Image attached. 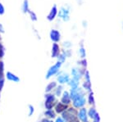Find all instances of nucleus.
Masks as SVG:
<instances>
[{"mask_svg": "<svg viewBox=\"0 0 123 122\" xmlns=\"http://www.w3.org/2000/svg\"><path fill=\"white\" fill-rule=\"evenodd\" d=\"M78 114V110L73 107H69L63 113H62V117L67 122H69L71 120L77 117Z\"/></svg>", "mask_w": 123, "mask_h": 122, "instance_id": "obj_1", "label": "nucleus"}, {"mask_svg": "<svg viewBox=\"0 0 123 122\" xmlns=\"http://www.w3.org/2000/svg\"><path fill=\"white\" fill-rule=\"evenodd\" d=\"M57 98L56 96L54 94L49 93H46L45 95V103H44V107L46 110H51L54 107L55 104L57 103Z\"/></svg>", "mask_w": 123, "mask_h": 122, "instance_id": "obj_2", "label": "nucleus"}, {"mask_svg": "<svg viewBox=\"0 0 123 122\" xmlns=\"http://www.w3.org/2000/svg\"><path fill=\"white\" fill-rule=\"evenodd\" d=\"M62 64V62H58V61H57V63H55L53 66H51V67L49 68V70H48V72H47V74H46V76H45L47 80L58 73L59 70H60V68H61Z\"/></svg>", "mask_w": 123, "mask_h": 122, "instance_id": "obj_3", "label": "nucleus"}, {"mask_svg": "<svg viewBox=\"0 0 123 122\" xmlns=\"http://www.w3.org/2000/svg\"><path fill=\"white\" fill-rule=\"evenodd\" d=\"M85 103H86V99L85 98V95L79 96L78 98L72 100L73 107L76 108V109H80V108L84 107L85 106Z\"/></svg>", "mask_w": 123, "mask_h": 122, "instance_id": "obj_4", "label": "nucleus"}, {"mask_svg": "<svg viewBox=\"0 0 123 122\" xmlns=\"http://www.w3.org/2000/svg\"><path fill=\"white\" fill-rule=\"evenodd\" d=\"M85 72V69H79V68H73L71 70V76H73L72 79L80 81V80L82 77V76H84Z\"/></svg>", "mask_w": 123, "mask_h": 122, "instance_id": "obj_5", "label": "nucleus"}, {"mask_svg": "<svg viewBox=\"0 0 123 122\" xmlns=\"http://www.w3.org/2000/svg\"><path fill=\"white\" fill-rule=\"evenodd\" d=\"M70 97L71 98V100H74L75 98H78L79 96L81 95H85V92L82 88H71L70 90Z\"/></svg>", "mask_w": 123, "mask_h": 122, "instance_id": "obj_6", "label": "nucleus"}, {"mask_svg": "<svg viewBox=\"0 0 123 122\" xmlns=\"http://www.w3.org/2000/svg\"><path fill=\"white\" fill-rule=\"evenodd\" d=\"M68 107L69 106L65 105V104L62 103L61 102H57V103L55 104L54 107H53V110H54L56 114H62L64 112Z\"/></svg>", "mask_w": 123, "mask_h": 122, "instance_id": "obj_7", "label": "nucleus"}, {"mask_svg": "<svg viewBox=\"0 0 123 122\" xmlns=\"http://www.w3.org/2000/svg\"><path fill=\"white\" fill-rule=\"evenodd\" d=\"M57 82H58L59 84H66V83L68 84L71 79H70V76H69L68 74L63 73V72H60V73L58 74V76H57Z\"/></svg>", "mask_w": 123, "mask_h": 122, "instance_id": "obj_8", "label": "nucleus"}, {"mask_svg": "<svg viewBox=\"0 0 123 122\" xmlns=\"http://www.w3.org/2000/svg\"><path fill=\"white\" fill-rule=\"evenodd\" d=\"M77 117L80 120V122H85L88 121V114H87V110L85 107L80 108L78 111V114H77Z\"/></svg>", "mask_w": 123, "mask_h": 122, "instance_id": "obj_9", "label": "nucleus"}, {"mask_svg": "<svg viewBox=\"0 0 123 122\" xmlns=\"http://www.w3.org/2000/svg\"><path fill=\"white\" fill-rule=\"evenodd\" d=\"M61 103L65 105L69 106L71 103V98L70 97V93L68 91H63L61 96Z\"/></svg>", "mask_w": 123, "mask_h": 122, "instance_id": "obj_10", "label": "nucleus"}, {"mask_svg": "<svg viewBox=\"0 0 123 122\" xmlns=\"http://www.w3.org/2000/svg\"><path fill=\"white\" fill-rule=\"evenodd\" d=\"M61 38V35L59 33L58 30L57 29H52L50 32V39H52L54 43H57L59 40H60Z\"/></svg>", "mask_w": 123, "mask_h": 122, "instance_id": "obj_11", "label": "nucleus"}, {"mask_svg": "<svg viewBox=\"0 0 123 122\" xmlns=\"http://www.w3.org/2000/svg\"><path fill=\"white\" fill-rule=\"evenodd\" d=\"M59 17L64 21H68L69 20V11L65 7H62L59 11Z\"/></svg>", "mask_w": 123, "mask_h": 122, "instance_id": "obj_12", "label": "nucleus"}, {"mask_svg": "<svg viewBox=\"0 0 123 122\" xmlns=\"http://www.w3.org/2000/svg\"><path fill=\"white\" fill-rule=\"evenodd\" d=\"M60 54V47L57 43H54L52 47V58H57Z\"/></svg>", "mask_w": 123, "mask_h": 122, "instance_id": "obj_13", "label": "nucleus"}, {"mask_svg": "<svg viewBox=\"0 0 123 122\" xmlns=\"http://www.w3.org/2000/svg\"><path fill=\"white\" fill-rule=\"evenodd\" d=\"M6 77H7V80H10V81H13V82H16V83H17V82L20 81V79L18 78V76H17L15 74L12 73V72H10V71L7 72Z\"/></svg>", "mask_w": 123, "mask_h": 122, "instance_id": "obj_14", "label": "nucleus"}, {"mask_svg": "<svg viewBox=\"0 0 123 122\" xmlns=\"http://www.w3.org/2000/svg\"><path fill=\"white\" fill-rule=\"evenodd\" d=\"M57 6L54 5L53 7V8L51 9V11H50V12H49V14L48 15V17H47L48 20H49V21H53V20L55 18V17L57 16Z\"/></svg>", "mask_w": 123, "mask_h": 122, "instance_id": "obj_15", "label": "nucleus"}, {"mask_svg": "<svg viewBox=\"0 0 123 122\" xmlns=\"http://www.w3.org/2000/svg\"><path fill=\"white\" fill-rule=\"evenodd\" d=\"M56 115H57V114H56V112H55L53 109L46 110V111H44L45 117L48 118V119H49V120H53V119H54V118H56Z\"/></svg>", "mask_w": 123, "mask_h": 122, "instance_id": "obj_16", "label": "nucleus"}, {"mask_svg": "<svg viewBox=\"0 0 123 122\" xmlns=\"http://www.w3.org/2000/svg\"><path fill=\"white\" fill-rule=\"evenodd\" d=\"M57 83L56 82H50L48 85L46 86V88H45V92H46L47 93H51V92L53 91V90L55 89V88L57 87Z\"/></svg>", "mask_w": 123, "mask_h": 122, "instance_id": "obj_17", "label": "nucleus"}, {"mask_svg": "<svg viewBox=\"0 0 123 122\" xmlns=\"http://www.w3.org/2000/svg\"><path fill=\"white\" fill-rule=\"evenodd\" d=\"M87 114H88V117H90L91 118V119H94V118L97 115H98V112H97V111H96V109L93 107H91L90 108V109L87 111Z\"/></svg>", "mask_w": 123, "mask_h": 122, "instance_id": "obj_18", "label": "nucleus"}, {"mask_svg": "<svg viewBox=\"0 0 123 122\" xmlns=\"http://www.w3.org/2000/svg\"><path fill=\"white\" fill-rule=\"evenodd\" d=\"M53 92H54L53 94H54L56 97H61L62 94L63 93V86L62 85L57 86V87L55 88V89L53 90Z\"/></svg>", "mask_w": 123, "mask_h": 122, "instance_id": "obj_19", "label": "nucleus"}, {"mask_svg": "<svg viewBox=\"0 0 123 122\" xmlns=\"http://www.w3.org/2000/svg\"><path fill=\"white\" fill-rule=\"evenodd\" d=\"M68 84L71 86V88H76L79 87V81L74 80V79H71L69 81Z\"/></svg>", "mask_w": 123, "mask_h": 122, "instance_id": "obj_20", "label": "nucleus"}, {"mask_svg": "<svg viewBox=\"0 0 123 122\" xmlns=\"http://www.w3.org/2000/svg\"><path fill=\"white\" fill-rule=\"evenodd\" d=\"M88 103L90 105H94V93L93 92H90L88 96Z\"/></svg>", "mask_w": 123, "mask_h": 122, "instance_id": "obj_21", "label": "nucleus"}, {"mask_svg": "<svg viewBox=\"0 0 123 122\" xmlns=\"http://www.w3.org/2000/svg\"><path fill=\"white\" fill-rule=\"evenodd\" d=\"M83 86V88L86 91H89V92H91V83L90 82H87V81H85L84 83L82 84Z\"/></svg>", "mask_w": 123, "mask_h": 122, "instance_id": "obj_22", "label": "nucleus"}, {"mask_svg": "<svg viewBox=\"0 0 123 122\" xmlns=\"http://www.w3.org/2000/svg\"><path fill=\"white\" fill-rule=\"evenodd\" d=\"M66 58H67V56H66V54H65V52H62V53H60L58 55V57H57V59H58V62H65V60H66Z\"/></svg>", "mask_w": 123, "mask_h": 122, "instance_id": "obj_23", "label": "nucleus"}, {"mask_svg": "<svg viewBox=\"0 0 123 122\" xmlns=\"http://www.w3.org/2000/svg\"><path fill=\"white\" fill-rule=\"evenodd\" d=\"M29 4H28V0H24L23 3V12H29Z\"/></svg>", "mask_w": 123, "mask_h": 122, "instance_id": "obj_24", "label": "nucleus"}, {"mask_svg": "<svg viewBox=\"0 0 123 122\" xmlns=\"http://www.w3.org/2000/svg\"><path fill=\"white\" fill-rule=\"evenodd\" d=\"M80 55L82 58H85V55H86V53H85V49L83 48V46H81V48H80Z\"/></svg>", "mask_w": 123, "mask_h": 122, "instance_id": "obj_25", "label": "nucleus"}, {"mask_svg": "<svg viewBox=\"0 0 123 122\" xmlns=\"http://www.w3.org/2000/svg\"><path fill=\"white\" fill-rule=\"evenodd\" d=\"M85 79V81L87 82H90V73H89L88 70H85V74H84Z\"/></svg>", "mask_w": 123, "mask_h": 122, "instance_id": "obj_26", "label": "nucleus"}, {"mask_svg": "<svg viewBox=\"0 0 123 122\" xmlns=\"http://www.w3.org/2000/svg\"><path fill=\"white\" fill-rule=\"evenodd\" d=\"M3 71H4V65L3 62L0 61V76H3Z\"/></svg>", "mask_w": 123, "mask_h": 122, "instance_id": "obj_27", "label": "nucleus"}, {"mask_svg": "<svg viewBox=\"0 0 123 122\" xmlns=\"http://www.w3.org/2000/svg\"><path fill=\"white\" fill-rule=\"evenodd\" d=\"M29 116H31L33 115L34 111H35V109H34V107L32 105H29Z\"/></svg>", "mask_w": 123, "mask_h": 122, "instance_id": "obj_28", "label": "nucleus"}, {"mask_svg": "<svg viewBox=\"0 0 123 122\" xmlns=\"http://www.w3.org/2000/svg\"><path fill=\"white\" fill-rule=\"evenodd\" d=\"M29 13H30V15H31V19H32L33 21H36L37 17H36V15H35V13L33 12H31V11H29Z\"/></svg>", "mask_w": 123, "mask_h": 122, "instance_id": "obj_29", "label": "nucleus"}, {"mask_svg": "<svg viewBox=\"0 0 123 122\" xmlns=\"http://www.w3.org/2000/svg\"><path fill=\"white\" fill-rule=\"evenodd\" d=\"M54 122H67V121L62 116H58V117H56V120H55Z\"/></svg>", "mask_w": 123, "mask_h": 122, "instance_id": "obj_30", "label": "nucleus"}, {"mask_svg": "<svg viewBox=\"0 0 123 122\" xmlns=\"http://www.w3.org/2000/svg\"><path fill=\"white\" fill-rule=\"evenodd\" d=\"M80 64L81 65V66H83V67H86V66H87V62H86V60L83 58V60H82V61H80Z\"/></svg>", "mask_w": 123, "mask_h": 122, "instance_id": "obj_31", "label": "nucleus"}, {"mask_svg": "<svg viewBox=\"0 0 123 122\" xmlns=\"http://www.w3.org/2000/svg\"><path fill=\"white\" fill-rule=\"evenodd\" d=\"M93 122H100V116L98 114L93 119Z\"/></svg>", "mask_w": 123, "mask_h": 122, "instance_id": "obj_32", "label": "nucleus"}, {"mask_svg": "<svg viewBox=\"0 0 123 122\" xmlns=\"http://www.w3.org/2000/svg\"><path fill=\"white\" fill-rule=\"evenodd\" d=\"M4 13V7L0 3V15H3Z\"/></svg>", "mask_w": 123, "mask_h": 122, "instance_id": "obj_33", "label": "nucleus"}, {"mask_svg": "<svg viewBox=\"0 0 123 122\" xmlns=\"http://www.w3.org/2000/svg\"><path fill=\"white\" fill-rule=\"evenodd\" d=\"M3 55H4V48H3V47H2V48H0V58H3Z\"/></svg>", "mask_w": 123, "mask_h": 122, "instance_id": "obj_34", "label": "nucleus"}, {"mask_svg": "<svg viewBox=\"0 0 123 122\" xmlns=\"http://www.w3.org/2000/svg\"><path fill=\"white\" fill-rule=\"evenodd\" d=\"M3 85H4V79H3L2 80H0V91L2 90Z\"/></svg>", "mask_w": 123, "mask_h": 122, "instance_id": "obj_35", "label": "nucleus"}, {"mask_svg": "<svg viewBox=\"0 0 123 122\" xmlns=\"http://www.w3.org/2000/svg\"><path fill=\"white\" fill-rule=\"evenodd\" d=\"M69 122H80V121L78 119V117H76V118H74V119L71 120Z\"/></svg>", "mask_w": 123, "mask_h": 122, "instance_id": "obj_36", "label": "nucleus"}, {"mask_svg": "<svg viewBox=\"0 0 123 122\" xmlns=\"http://www.w3.org/2000/svg\"><path fill=\"white\" fill-rule=\"evenodd\" d=\"M0 32H1V33L4 32V29H3V25H2V24H0Z\"/></svg>", "mask_w": 123, "mask_h": 122, "instance_id": "obj_37", "label": "nucleus"}, {"mask_svg": "<svg viewBox=\"0 0 123 122\" xmlns=\"http://www.w3.org/2000/svg\"><path fill=\"white\" fill-rule=\"evenodd\" d=\"M3 79V76H0V80H2Z\"/></svg>", "mask_w": 123, "mask_h": 122, "instance_id": "obj_38", "label": "nucleus"}, {"mask_svg": "<svg viewBox=\"0 0 123 122\" xmlns=\"http://www.w3.org/2000/svg\"><path fill=\"white\" fill-rule=\"evenodd\" d=\"M48 122H54V121H52V120H49V121H48Z\"/></svg>", "mask_w": 123, "mask_h": 122, "instance_id": "obj_39", "label": "nucleus"}, {"mask_svg": "<svg viewBox=\"0 0 123 122\" xmlns=\"http://www.w3.org/2000/svg\"><path fill=\"white\" fill-rule=\"evenodd\" d=\"M2 47H3V46H2V44H0V48H2Z\"/></svg>", "mask_w": 123, "mask_h": 122, "instance_id": "obj_40", "label": "nucleus"}, {"mask_svg": "<svg viewBox=\"0 0 123 122\" xmlns=\"http://www.w3.org/2000/svg\"><path fill=\"white\" fill-rule=\"evenodd\" d=\"M85 122H89V121H85Z\"/></svg>", "mask_w": 123, "mask_h": 122, "instance_id": "obj_41", "label": "nucleus"}]
</instances>
